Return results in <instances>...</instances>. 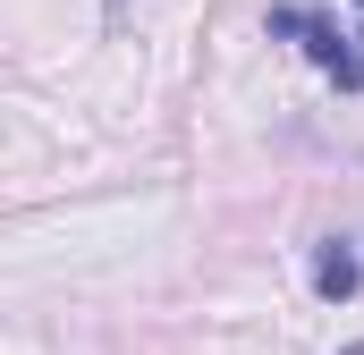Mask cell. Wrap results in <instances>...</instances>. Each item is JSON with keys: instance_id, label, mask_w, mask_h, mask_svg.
<instances>
[{"instance_id": "6da1fadb", "label": "cell", "mask_w": 364, "mask_h": 355, "mask_svg": "<svg viewBox=\"0 0 364 355\" xmlns=\"http://www.w3.org/2000/svg\"><path fill=\"white\" fill-rule=\"evenodd\" d=\"M263 26H272L279 43H296V51H305V60H314V68H322V77H331L339 93H364V60L348 51L339 17H322V9H305V0H279Z\"/></svg>"}, {"instance_id": "7a4b0ae2", "label": "cell", "mask_w": 364, "mask_h": 355, "mask_svg": "<svg viewBox=\"0 0 364 355\" xmlns=\"http://www.w3.org/2000/svg\"><path fill=\"white\" fill-rule=\"evenodd\" d=\"M314 288H322L331 305H348V296L364 288V263H356V246H348V237H331V246L314 254Z\"/></svg>"}, {"instance_id": "3957f363", "label": "cell", "mask_w": 364, "mask_h": 355, "mask_svg": "<svg viewBox=\"0 0 364 355\" xmlns=\"http://www.w3.org/2000/svg\"><path fill=\"white\" fill-rule=\"evenodd\" d=\"M102 9H110V17H127V0H102Z\"/></svg>"}, {"instance_id": "277c9868", "label": "cell", "mask_w": 364, "mask_h": 355, "mask_svg": "<svg viewBox=\"0 0 364 355\" xmlns=\"http://www.w3.org/2000/svg\"><path fill=\"white\" fill-rule=\"evenodd\" d=\"M348 355H364V347H348Z\"/></svg>"}, {"instance_id": "5b68a950", "label": "cell", "mask_w": 364, "mask_h": 355, "mask_svg": "<svg viewBox=\"0 0 364 355\" xmlns=\"http://www.w3.org/2000/svg\"><path fill=\"white\" fill-rule=\"evenodd\" d=\"M356 9H364V0H356Z\"/></svg>"}]
</instances>
